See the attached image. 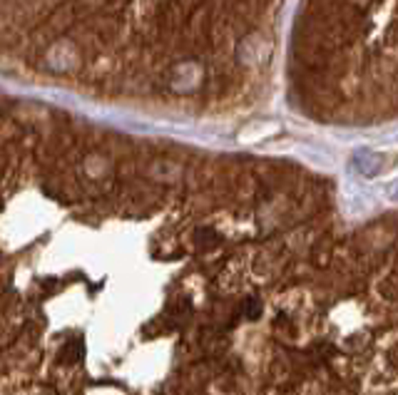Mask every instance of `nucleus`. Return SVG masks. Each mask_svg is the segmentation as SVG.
<instances>
[{"mask_svg": "<svg viewBox=\"0 0 398 395\" xmlns=\"http://www.w3.org/2000/svg\"><path fill=\"white\" fill-rule=\"evenodd\" d=\"M82 358V341L80 338H67L60 348V361L63 363H78Z\"/></svg>", "mask_w": 398, "mask_h": 395, "instance_id": "nucleus-1", "label": "nucleus"}]
</instances>
